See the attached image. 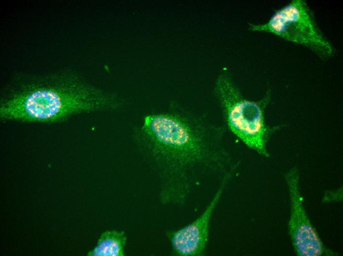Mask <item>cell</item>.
<instances>
[{
    "instance_id": "1",
    "label": "cell",
    "mask_w": 343,
    "mask_h": 256,
    "mask_svg": "<svg viewBox=\"0 0 343 256\" xmlns=\"http://www.w3.org/2000/svg\"><path fill=\"white\" fill-rule=\"evenodd\" d=\"M189 120L170 113L149 115L141 133L162 182L159 197L165 205H183L199 184L198 173L224 170L229 154Z\"/></svg>"
},
{
    "instance_id": "3",
    "label": "cell",
    "mask_w": 343,
    "mask_h": 256,
    "mask_svg": "<svg viewBox=\"0 0 343 256\" xmlns=\"http://www.w3.org/2000/svg\"><path fill=\"white\" fill-rule=\"evenodd\" d=\"M215 90L229 130L248 148L269 157L267 144L272 134L280 128L271 127L265 122V110L270 101L271 91L259 101L248 100L225 74L218 77Z\"/></svg>"
},
{
    "instance_id": "7",
    "label": "cell",
    "mask_w": 343,
    "mask_h": 256,
    "mask_svg": "<svg viewBox=\"0 0 343 256\" xmlns=\"http://www.w3.org/2000/svg\"><path fill=\"white\" fill-rule=\"evenodd\" d=\"M127 238L123 231L106 230L102 233L88 256H124Z\"/></svg>"
},
{
    "instance_id": "6",
    "label": "cell",
    "mask_w": 343,
    "mask_h": 256,
    "mask_svg": "<svg viewBox=\"0 0 343 256\" xmlns=\"http://www.w3.org/2000/svg\"><path fill=\"white\" fill-rule=\"evenodd\" d=\"M235 170L231 169L223 176L218 189L200 216L180 228L166 232L173 255L202 256L205 254L212 215Z\"/></svg>"
},
{
    "instance_id": "4",
    "label": "cell",
    "mask_w": 343,
    "mask_h": 256,
    "mask_svg": "<svg viewBox=\"0 0 343 256\" xmlns=\"http://www.w3.org/2000/svg\"><path fill=\"white\" fill-rule=\"evenodd\" d=\"M252 31L266 32L304 46L321 59L332 56L333 48L318 28L313 15L303 0H294L277 9L268 21L249 24Z\"/></svg>"
},
{
    "instance_id": "2",
    "label": "cell",
    "mask_w": 343,
    "mask_h": 256,
    "mask_svg": "<svg viewBox=\"0 0 343 256\" xmlns=\"http://www.w3.org/2000/svg\"><path fill=\"white\" fill-rule=\"evenodd\" d=\"M117 105L113 95L74 75L62 74L23 82L11 88L1 100L0 116L2 120L49 124Z\"/></svg>"
},
{
    "instance_id": "5",
    "label": "cell",
    "mask_w": 343,
    "mask_h": 256,
    "mask_svg": "<svg viewBox=\"0 0 343 256\" xmlns=\"http://www.w3.org/2000/svg\"><path fill=\"white\" fill-rule=\"evenodd\" d=\"M288 188L290 212L288 232L298 256H334L337 253L327 248L312 225L304 207L300 188L298 168L293 167L284 175Z\"/></svg>"
}]
</instances>
